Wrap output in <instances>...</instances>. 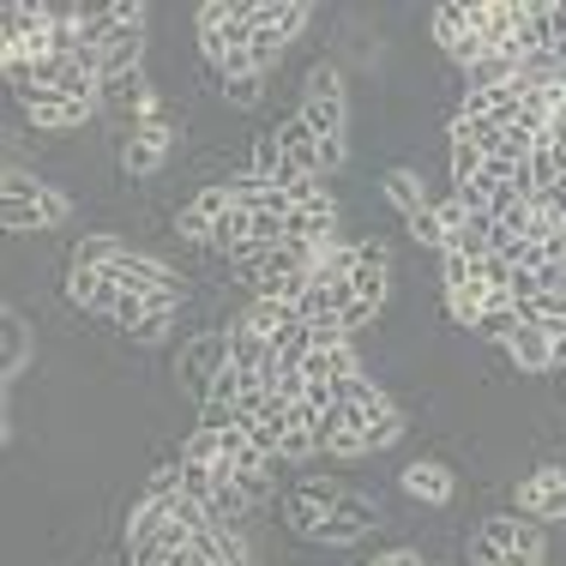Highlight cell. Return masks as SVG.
Wrapping results in <instances>:
<instances>
[{
	"label": "cell",
	"instance_id": "6da1fadb",
	"mask_svg": "<svg viewBox=\"0 0 566 566\" xmlns=\"http://www.w3.org/2000/svg\"><path fill=\"white\" fill-rule=\"evenodd\" d=\"M470 560L476 566H543L548 560V543L536 524H518V518H482L476 524V543H470Z\"/></svg>",
	"mask_w": 566,
	"mask_h": 566
},
{
	"label": "cell",
	"instance_id": "7a4b0ae2",
	"mask_svg": "<svg viewBox=\"0 0 566 566\" xmlns=\"http://www.w3.org/2000/svg\"><path fill=\"white\" fill-rule=\"evenodd\" d=\"M338 398H344V422H356L361 434H368V452L403 440V410L374 380H349V386H338Z\"/></svg>",
	"mask_w": 566,
	"mask_h": 566
},
{
	"label": "cell",
	"instance_id": "3957f363",
	"mask_svg": "<svg viewBox=\"0 0 566 566\" xmlns=\"http://www.w3.org/2000/svg\"><path fill=\"white\" fill-rule=\"evenodd\" d=\"M253 283V295H265V302H302L307 290V248H295V241H277V248H265L260 260L241 265Z\"/></svg>",
	"mask_w": 566,
	"mask_h": 566
},
{
	"label": "cell",
	"instance_id": "277c9868",
	"mask_svg": "<svg viewBox=\"0 0 566 566\" xmlns=\"http://www.w3.org/2000/svg\"><path fill=\"white\" fill-rule=\"evenodd\" d=\"M302 120H307V127H314L326 145H344V133H349V103H344V73H338V66H314V73H307Z\"/></svg>",
	"mask_w": 566,
	"mask_h": 566
},
{
	"label": "cell",
	"instance_id": "5b68a950",
	"mask_svg": "<svg viewBox=\"0 0 566 566\" xmlns=\"http://www.w3.org/2000/svg\"><path fill=\"white\" fill-rule=\"evenodd\" d=\"M229 368V332H199L193 344L181 349V361H175V374H181V386L193 392L199 403H206V392H211V380Z\"/></svg>",
	"mask_w": 566,
	"mask_h": 566
},
{
	"label": "cell",
	"instance_id": "8992f818",
	"mask_svg": "<svg viewBox=\"0 0 566 566\" xmlns=\"http://www.w3.org/2000/svg\"><path fill=\"white\" fill-rule=\"evenodd\" d=\"M109 283L127 295H145V302H157V295H181V277L169 272L164 260H151V253H120L109 265Z\"/></svg>",
	"mask_w": 566,
	"mask_h": 566
},
{
	"label": "cell",
	"instance_id": "52a82bcc",
	"mask_svg": "<svg viewBox=\"0 0 566 566\" xmlns=\"http://www.w3.org/2000/svg\"><path fill=\"white\" fill-rule=\"evenodd\" d=\"M229 206H235L229 187H199V193L175 211V235H181V241H206V248H211V241H218V223L229 218Z\"/></svg>",
	"mask_w": 566,
	"mask_h": 566
},
{
	"label": "cell",
	"instance_id": "ba28073f",
	"mask_svg": "<svg viewBox=\"0 0 566 566\" xmlns=\"http://www.w3.org/2000/svg\"><path fill=\"white\" fill-rule=\"evenodd\" d=\"M349 290H356V302H368V307L386 302V290H392V248H386V241H361L356 248Z\"/></svg>",
	"mask_w": 566,
	"mask_h": 566
},
{
	"label": "cell",
	"instance_id": "9c48e42d",
	"mask_svg": "<svg viewBox=\"0 0 566 566\" xmlns=\"http://www.w3.org/2000/svg\"><path fill=\"white\" fill-rule=\"evenodd\" d=\"M518 512H531V518L543 524H566V470H531V476L518 482Z\"/></svg>",
	"mask_w": 566,
	"mask_h": 566
},
{
	"label": "cell",
	"instance_id": "30bf717a",
	"mask_svg": "<svg viewBox=\"0 0 566 566\" xmlns=\"http://www.w3.org/2000/svg\"><path fill=\"white\" fill-rule=\"evenodd\" d=\"M66 218H73V206H66V193H55V187H49L43 199H7V206H0V223H7L12 235H31V229H61Z\"/></svg>",
	"mask_w": 566,
	"mask_h": 566
},
{
	"label": "cell",
	"instance_id": "8fae6325",
	"mask_svg": "<svg viewBox=\"0 0 566 566\" xmlns=\"http://www.w3.org/2000/svg\"><path fill=\"white\" fill-rule=\"evenodd\" d=\"M169 120L157 115V120H139V127H133V139L120 145V169L127 175H157V164H164L169 157Z\"/></svg>",
	"mask_w": 566,
	"mask_h": 566
},
{
	"label": "cell",
	"instance_id": "7c38bea8",
	"mask_svg": "<svg viewBox=\"0 0 566 566\" xmlns=\"http://www.w3.org/2000/svg\"><path fill=\"white\" fill-rule=\"evenodd\" d=\"M434 36H440V49H447L458 66H476L482 55H489V43L470 31V7H440L434 12Z\"/></svg>",
	"mask_w": 566,
	"mask_h": 566
},
{
	"label": "cell",
	"instance_id": "4fadbf2b",
	"mask_svg": "<svg viewBox=\"0 0 566 566\" xmlns=\"http://www.w3.org/2000/svg\"><path fill=\"white\" fill-rule=\"evenodd\" d=\"M374 524H380V512H374L368 501H356V494H344V501L326 512V524H319V543L349 548V543H361V536H368Z\"/></svg>",
	"mask_w": 566,
	"mask_h": 566
},
{
	"label": "cell",
	"instance_id": "5bb4252c",
	"mask_svg": "<svg viewBox=\"0 0 566 566\" xmlns=\"http://www.w3.org/2000/svg\"><path fill=\"white\" fill-rule=\"evenodd\" d=\"M277 145H283V164H290V169H302V175H314V181H326V145H319V133L307 127L302 115L277 127Z\"/></svg>",
	"mask_w": 566,
	"mask_h": 566
},
{
	"label": "cell",
	"instance_id": "9a60e30c",
	"mask_svg": "<svg viewBox=\"0 0 566 566\" xmlns=\"http://www.w3.org/2000/svg\"><path fill=\"white\" fill-rule=\"evenodd\" d=\"M24 115L43 133H66V127H85V120L97 115V103H73V97H61V91H36V97H24Z\"/></svg>",
	"mask_w": 566,
	"mask_h": 566
},
{
	"label": "cell",
	"instance_id": "2e32d148",
	"mask_svg": "<svg viewBox=\"0 0 566 566\" xmlns=\"http://www.w3.org/2000/svg\"><path fill=\"white\" fill-rule=\"evenodd\" d=\"M332 229H338V206H332V199H319V206H290V211H283V241H295V248L338 241Z\"/></svg>",
	"mask_w": 566,
	"mask_h": 566
},
{
	"label": "cell",
	"instance_id": "e0dca14e",
	"mask_svg": "<svg viewBox=\"0 0 566 566\" xmlns=\"http://www.w3.org/2000/svg\"><path fill=\"white\" fill-rule=\"evenodd\" d=\"M338 501H344L338 482H302V489L290 494V524H295L302 536H314V543H319V524H326V512L338 506Z\"/></svg>",
	"mask_w": 566,
	"mask_h": 566
},
{
	"label": "cell",
	"instance_id": "ac0fdd59",
	"mask_svg": "<svg viewBox=\"0 0 566 566\" xmlns=\"http://www.w3.org/2000/svg\"><path fill=\"white\" fill-rule=\"evenodd\" d=\"M398 482H403V494H410V501H428V506H447V501H452V489H458L452 470H447V464H434V458H416V464L403 470Z\"/></svg>",
	"mask_w": 566,
	"mask_h": 566
},
{
	"label": "cell",
	"instance_id": "d6986e66",
	"mask_svg": "<svg viewBox=\"0 0 566 566\" xmlns=\"http://www.w3.org/2000/svg\"><path fill=\"white\" fill-rule=\"evenodd\" d=\"M506 356L518 361V374H548L555 368V338H548L543 326H524L518 319V332L506 338Z\"/></svg>",
	"mask_w": 566,
	"mask_h": 566
},
{
	"label": "cell",
	"instance_id": "ffe728a7",
	"mask_svg": "<svg viewBox=\"0 0 566 566\" xmlns=\"http://www.w3.org/2000/svg\"><path fill=\"white\" fill-rule=\"evenodd\" d=\"M66 295H73V307H85V314H115V302H120V290L109 283V272H85V265H73Z\"/></svg>",
	"mask_w": 566,
	"mask_h": 566
},
{
	"label": "cell",
	"instance_id": "44dd1931",
	"mask_svg": "<svg viewBox=\"0 0 566 566\" xmlns=\"http://www.w3.org/2000/svg\"><path fill=\"white\" fill-rule=\"evenodd\" d=\"M103 55V78H127L145 66V31H115L109 43L97 49Z\"/></svg>",
	"mask_w": 566,
	"mask_h": 566
},
{
	"label": "cell",
	"instance_id": "7402d4cb",
	"mask_svg": "<svg viewBox=\"0 0 566 566\" xmlns=\"http://www.w3.org/2000/svg\"><path fill=\"white\" fill-rule=\"evenodd\" d=\"M302 374H307V380H326V386H349V380H361V368H356V349H349V344L314 349Z\"/></svg>",
	"mask_w": 566,
	"mask_h": 566
},
{
	"label": "cell",
	"instance_id": "603a6c76",
	"mask_svg": "<svg viewBox=\"0 0 566 566\" xmlns=\"http://www.w3.org/2000/svg\"><path fill=\"white\" fill-rule=\"evenodd\" d=\"M235 326H248V332H260L265 344H277L283 332H290V326H302V314H295L290 302H265V295H260V302H253L248 314L235 319Z\"/></svg>",
	"mask_w": 566,
	"mask_h": 566
},
{
	"label": "cell",
	"instance_id": "cb8c5ba5",
	"mask_svg": "<svg viewBox=\"0 0 566 566\" xmlns=\"http://www.w3.org/2000/svg\"><path fill=\"white\" fill-rule=\"evenodd\" d=\"M0 332H7V361H0V380L12 386L24 368H31V326H24L19 307H7V314H0Z\"/></svg>",
	"mask_w": 566,
	"mask_h": 566
},
{
	"label": "cell",
	"instance_id": "d4e9b609",
	"mask_svg": "<svg viewBox=\"0 0 566 566\" xmlns=\"http://www.w3.org/2000/svg\"><path fill=\"white\" fill-rule=\"evenodd\" d=\"M229 368L235 374H265L272 368V344L248 326H229Z\"/></svg>",
	"mask_w": 566,
	"mask_h": 566
},
{
	"label": "cell",
	"instance_id": "484cf974",
	"mask_svg": "<svg viewBox=\"0 0 566 566\" xmlns=\"http://www.w3.org/2000/svg\"><path fill=\"white\" fill-rule=\"evenodd\" d=\"M223 464L235 470V476H260V470H272V458L253 447L248 428H223Z\"/></svg>",
	"mask_w": 566,
	"mask_h": 566
},
{
	"label": "cell",
	"instance_id": "4316f807",
	"mask_svg": "<svg viewBox=\"0 0 566 566\" xmlns=\"http://www.w3.org/2000/svg\"><path fill=\"white\" fill-rule=\"evenodd\" d=\"M386 199H392V206L403 211V218H416V211H422L428 206V193H422V175H416V169H386Z\"/></svg>",
	"mask_w": 566,
	"mask_h": 566
},
{
	"label": "cell",
	"instance_id": "83f0119b",
	"mask_svg": "<svg viewBox=\"0 0 566 566\" xmlns=\"http://www.w3.org/2000/svg\"><path fill=\"white\" fill-rule=\"evenodd\" d=\"M410 223V235L422 241V248H434V253H452V229L440 223V211H434V199H428L422 211H416V218H403Z\"/></svg>",
	"mask_w": 566,
	"mask_h": 566
},
{
	"label": "cell",
	"instance_id": "f1b7e54d",
	"mask_svg": "<svg viewBox=\"0 0 566 566\" xmlns=\"http://www.w3.org/2000/svg\"><path fill=\"white\" fill-rule=\"evenodd\" d=\"M120 253H127V248H120L115 235H85V241L73 248V265H85V272H109Z\"/></svg>",
	"mask_w": 566,
	"mask_h": 566
},
{
	"label": "cell",
	"instance_id": "f546056e",
	"mask_svg": "<svg viewBox=\"0 0 566 566\" xmlns=\"http://www.w3.org/2000/svg\"><path fill=\"white\" fill-rule=\"evenodd\" d=\"M518 78V66H512L506 55H482L476 66H464V85L470 91H494V85H512Z\"/></svg>",
	"mask_w": 566,
	"mask_h": 566
},
{
	"label": "cell",
	"instance_id": "4dcf8cb0",
	"mask_svg": "<svg viewBox=\"0 0 566 566\" xmlns=\"http://www.w3.org/2000/svg\"><path fill=\"white\" fill-rule=\"evenodd\" d=\"M447 307H452L458 326L476 332V319L489 314V290H476V283H458V290H447Z\"/></svg>",
	"mask_w": 566,
	"mask_h": 566
},
{
	"label": "cell",
	"instance_id": "1f68e13d",
	"mask_svg": "<svg viewBox=\"0 0 566 566\" xmlns=\"http://www.w3.org/2000/svg\"><path fill=\"white\" fill-rule=\"evenodd\" d=\"M248 55H253V66H260V78H265V73L277 66V55H283V31H272V24H253Z\"/></svg>",
	"mask_w": 566,
	"mask_h": 566
},
{
	"label": "cell",
	"instance_id": "d6a6232c",
	"mask_svg": "<svg viewBox=\"0 0 566 566\" xmlns=\"http://www.w3.org/2000/svg\"><path fill=\"white\" fill-rule=\"evenodd\" d=\"M211 548H218V560H223V566H253V548H248V536H241L235 524L211 531Z\"/></svg>",
	"mask_w": 566,
	"mask_h": 566
},
{
	"label": "cell",
	"instance_id": "836d02e7",
	"mask_svg": "<svg viewBox=\"0 0 566 566\" xmlns=\"http://www.w3.org/2000/svg\"><path fill=\"white\" fill-rule=\"evenodd\" d=\"M181 464H223V434L218 428H199V434L181 447Z\"/></svg>",
	"mask_w": 566,
	"mask_h": 566
},
{
	"label": "cell",
	"instance_id": "e575fe53",
	"mask_svg": "<svg viewBox=\"0 0 566 566\" xmlns=\"http://www.w3.org/2000/svg\"><path fill=\"white\" fill-rule=\"evenodd\" d=\"M0 193H7V199H43V193H49V187H43V181H36V175H31V169H19V164H7V175H0Z\"/></svg>",
	"mask_w": 566,
	"mask_h": 566
},
{
	"label": "cell",
	"instance_id": "d590c367",
	"mask_svg": "<svg viewBox=\"0 0 566 566\" xmlns=\"http://www.w3.org/2000/svg\"><path fill=\"white\" fill-rule=\"evenodd\" d=\"M476 332H482V338H494V344H506L512 338V332H518V307H489V314H482L476 319Z\"/></svg>",
	"mask_w": 566,
	"mask_h": 566
},
{
	"label": "cell",
	"instance_id": "8d00e7d4",
	"mask_svg": "<svg viewBox=\"0 0 566 566\" xmlns=\"http://www.w3.org/2000/svg\"><path fill=\"white\" fill-rule=\"evenodd\" d=\"M326 452H332V458H361V452H368V434H361L356 422H338V428L326 434Z\"/></svg>",
	"mask_w": 566,
	"mask_h": 566
},
{
	"label": "cell",
	"instance_id": "74e56055",
	"mask_svg": "<svg viewBox=\"0 0 566 566\" xmlns=\"http://www.w3.org/2000/svg\"><path fill=\"white\" fill-rule=\"evenodd\" d=\"M314 452H319V434H314V428H290V434H283V447H277L283 464H302V458H314Z\"/></svg>",
	"mask_w": 566,
	"mask_h": 566
},
{
	"label": "cell",
	"instance_id": "f35d334b",
	"mask_svg": "<svg viewBox=\"0 0 566 566\" xmlns=\"http://www.w3.org/2000/svg\"><path fill=\"white\" fill-rule=\"evenodd\" d=\"M482 164H489V157H482L476 145H452V187L476 181V175H482Z\"/></svg>",
	"mask_w": 566,
	"mask_h": 566
},
{
	"label": "cell",
	"instance_id": "ab89813d",
	"mask_svg": "<svg viewBox=\"0 0 566 566\" xmlns=\"http://www.w3.org/2000/svg\"><path fill=\"white\" fill-rule=\"evenodd\" d=\"M277 169H283V145H277V133H265V139L253 145V175H265V181H272Z\"/></svg>",
	"mask_w": 566,
	"mask_h": 566
},
{
	"label": "cell",
	"instance_id": "60d3db41",
	"mask_svg": "<svg viewBox=\"0 0 566 566\" xmlns=\"http://www.w3.org/2000/svg\"><path fill=\"white\" fill-rule=\"evenodd\" d=\"M223 97L235 103V109H253V103H260V73H248V78H229V85H223Z\"/></svg>",
	"mask_w": 566,
	"mask_h": 566
},
{
	"label": "cell",
	"instance_id": "b9f144b4",
	"mask_svg": "<svg viewBox=\"0 0 566 566\" xmlns=\"http://www.w3.org/2000/svg\"><path fill=\"white\" fill-rule=\"evenodd\" d=\"M440 260H447V290L470 283V260H464V253H440Z\"/></svg>",
	"mask_w": 566,
	"mask_h": 566
},
{
	"label": "cell",
	"instance_id": "7bdbcfd3",
	"mask_svg": "<svg viewBox=\"0 0 566 566\" xmlns=\"http://www.w3.org/2000/svg\"><path fill=\"white\" fill-rule=\"evenodd\" d=\"M374 314H380V307H368V302H349V307H344L338 319H344V332H356V326H368Z\"/></svg>",
	"mask_w": 566,
	"mask_h": 566
},
{
	"label": "cell",
	"instance_id": "ee69618b",
	"mask_svg": "<svg viewBox=\"0 0 566 566\" xmlns=\"http://www.w3.org/2000/svg\"><path fill=\"white\" fill-rule=\"evenodd\" d=\"M374 566H422V555H416V548H392V555H380Z\"/></svg>",
	"mask_w": 566,
	"mask_h": 566
},
{
	"label": "cell",
	"instance_id": "f6af8a7d",
	"mask_svg": "<svg viewBox=\"0 0 566 566\" xmlns=\"http://www.w3.org/2000/svg\"><path fill=\"white\" fill-rule=\"evenodd\" d=\"M548 139H555V145H566V109L555 115V127H548Z\"/></svg>",
	"mask_w": 566,
	"mask_h": 566
},
{
	"label": "cell",
	"instance_id": "bcb514c9",
	"mask_svg": "<svg viewBox=\"0 0 566 566\" xmlns=\"http://www.w3.org/2000/svg\"><path fill=\"white\" fill-rule=\"evenodd\" d=\"M555 368L566 374V332H560V338H555Z\"/></svg>",
	"mask_w": 566,
	"mask_h": 566
},
{
	"label": "cell",
	"instance_id": "7dc6e473",
	"mask_svg": "<svg viewBox=\"0 0 566 566\" xmlns=\"http://www.w3.org/2000/svg\"><path fill=\"white\" fill-rule=\"evenodd\" d=\"M560 73H566V61H560Z\"/></svg>",
	"mask_w": 566,
	"mask_h": 566
}]
</instances>
